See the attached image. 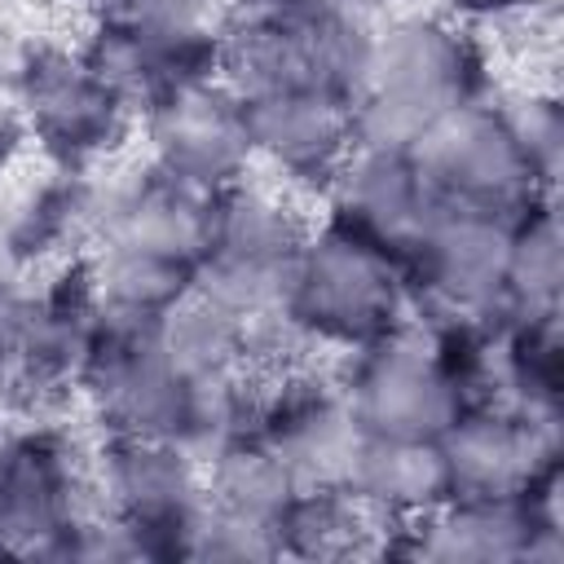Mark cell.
Here are the masks:
<instances>
[{"mask_svg": "<svg viewBox=\"0 0 564 564\" xmlns=\"http://www.w3.org/2000/svg\"><path fill=\"white\" fill-rule=\"evenodd\" d=\"M339 489H348L379 524L419 520L449 498L441 441H392L361 432L344 463Z\"/></svg>", "mask_w": 564, "mask_h": 564, "instance_id": "obj_19", "label": "cell"}, {"mask_svg": "<svg viewBox=\"0 0 564 564\" xmlns=\"http://www.w3.org/2000/svg\"><path fill=\"white\" fill-rule=\"evenodd\" d=\"M212 203L216 194L167 176L150 159L128 172H101L88 260L115 317L150 322L194 291L212 234Z\"/></svg>", "mask_w": 564, "mask_h": 564, "instance_id": "obj_1", "label": "cell"}, {"mask_svg": "<svg viewBox=\"0 0 564 564\" xmlns=\"http://www.w3.org/2000/svg\"><path fill=\"white\" fill-rule=\"evenodd\" d=\"M26 150H31V137L18 101V53H0V181L18 172Z\"/></svg>", "mask_w": 564, "mask_h": 564, "instance_id": "obj_22", "label": "cell"}, {"mask_svg": "<svg viewBox=\"0 0 564 564\" xmlns=\"http://www.w3.org/2000/svg\"><path fill=\"white\" fill-rule=\"evenodd\" d=\"M106 326L110 304L88 256L35 273V286L26 282L18 317L9 401H48L75 392Z\"/></svg>", "mask_w": 564, "mask_h": 564, "instance_id": "obj_11", "label": "cell"}, {"mask_svg": "<svg viewBox=\"0 0 564 564\" xmlns=\"http://www.w3.org/2000/svg\"><path fill=\"white\" fill-rule=\"evenodd\" d=\"M93 485L106 520L119 529L123 555H194L207 516V471L194 449L176 441L106 436L93 458Z\"/></svg>", "mask_w": 564, "mask_h": 564, "instance_id": "obj_9", "label": "cell"}, {"mask_svg": "<svg viewBox=\"0 0 564 564\" xmlns=\"http://www.w3.org/2000/svg\"><path fill=\"white\" fill-rule=\"evenodd\" d=\"M383 4H392V0H383Z\"/></svg>", "mask_w": 564, "mask_h": 564, "instance_id": "obj_26", "label": "cell"}, {"mask_svg": "<svg viewBox=\"0 0 564 564\" xmlns=\"http://www.w3.org/2000/svg\"><path fill=\"white\" fill-rule=\"evenodd\" d=\"M436 212L441 198L414 145H397V141H361L348 167L339 172L335 189L326 194V216L379 242L388 256H397V264L414 247V238L432 225Z\"/></svg>", "mask_w": 564, "mask_h": 564, "instance_id": "obj_18", "label": "cell"}, {"mask_svg": "<svg viewBox=\"0 0 564 564\" xmlns=\"http://www.w3.org/2000/svg\"><path fill=\"white\" fill-rule=\"evenodd\" d=\"M507 110H511V123H516V132L524 137L533 163L555 181V172H560V150H564V119H560L555 97H546V93L507 97Z\"/></svg>", "mask_w": 564, "mask_h": 564, "instance_id": "obj_21", "label": "cell"}, {"mask_svg": "<svg viewBox=\"0 0 564 564\" xmlns=\"http://www.w3.org/2000/svg\"><path fill=\"white\" fill-rule=\"evenodd\" d=\"M441 458L449 471V498L458 494H529L560 480L555 423L533 419L507 401L471 405L445 436Z\"/></svg>", "mask_w": 564, "mask_h": 564, "instance_id": "obj_17", "label": "cell"}, {"mask_svg": "<svg viewBox=\"0 0 564 564\" xmlns=\"http://www.w3.org/2000/svg\"><path fill=\"white\" fill-rule=\"evenodd\" d=\"M18 101L31 150L70 172H101L141 128L137 106L66 44L18 48Z\"/></svg>", "mask_w": 564, "mask_h": 564, "instance_id": "obj_7", "label": "cell"}, {"mask_svg": "<svg viewBox=\"0 0 564 564\" xmlns=\"http://www.w3.org/2000/svg\"><path fill=\"white\" fill-rule=\"evenodd\" d=\"M516 225L441 207L432 225L401 256V273L423 317L502 322L507 313V256Z\"/></svg>", "mask_w": 564, "mask_h": 564, "instance_id": "obj_13", "label": "cell"}, {"mask_svg": "<svg viewBox=\"0 0 564 564\" xmlns=\"http://www.w3.org/2000/svg\"><path fill=\"white\" fill-rule=\"evenodd\" d=\"M101 207V172H70L44 163L26 176H4L0 194V256L18 273H48L93 251Z\"/></svg>", "mask_w": 564, "mask_h": 564, "instance_id": "obj_16", "label": "cell"}, {"mask_svg": "<svg viewBox=\"0 0 564 564\" xmlns=\"http://www.w3.org/2000/svg\"><path fill=\"white\" fill-rule=\"evenodd\" d=\"M0 414H4V405H0Z\"/></svg>", "mask_w": 564, "mask_h": 564, "instance_id": "obj_25", "label": "cell"}, {"mask_svg": "<svg viewBox=\"0 0 564 564\" xmlns=\"http://www.w3.org/2000/svg\"><path fill=\"white\" fill-rule=\"evenodd\" d=\"M141 132L150 150L145 159L203 194H220L256 172L247 101L229 79H212L150 106L141 115Z\"/></svg>", "mask_w": 564, "mask_h": 564, "instance_id": "obj_14", "label": "cell"}, {"mask_svg": "<svg viewBox=\"0 0 564 564\" xmlns=\"http://www.w3.org/2000/svg\"><path fill=\"white\" fill-rule=\"evenodd\" d=\"M308 229V203L251 172L212 203V234L194 291L256 326L282 330L278 304Z\"/></svg>", "mask_w": 564, "mask_h": 564, "instance_id": "obj_5", "label": "cell"}, {"mask_svg": "<svg viewBox=\"0 0 564 564\" xmlns=\"http://www.w3.org/2000/svg\"><path fill=\"white\" fill-rule=\"evenodd\" d=\"M84 4H88L93 18H110V13H123V9H132L141 0H84Z\"/></svg>", "mask_w": 564, "mask_h": 564, "instance_id": "obj_24", "label": "cell"}, {"mask_svg": "<svg viewBox=\"0 0 564 564\" xmlns=\"http://www.w3.org/2000/svg\"><path fill=\"white\" fill-rule=\"evenodd\" d=\"M560 220L555 203L524 216L511 234L507 256V313L511 317H538L560 313Z\"/></svg>", "mask_w": 564, "mask_h": 564, "instance_id": "obj_20", "label": "cell"}, {"mask_svg": "<svg viewBox=\"0 0 564 564\" xmlns=\"http://www.w3.org/2000/svg\"><path fill=\"white\" fill-rule=\"evenodd\" d=\"M538 0H441V9L449 18H458L463 26L480 31V26H511V22H529Z\"/></svg>", "mask_w": 564, "mask_h": 564, "instance_id": "obj_23", "label": "cell"}, {"mask_svg": "<svg viewBox=\"0 0 564 564\" xmlns=\"http://www.w3.org/2000/svg\"><path fill=\"white\" fill-rule=\"evenodd\" d=\"M410 317L414 300L397 256L322 212L278 304L282 335L291 344H313L344 357L392 335Z\"/></svg>", "mask_w": 564, "mask_h": 564, "instance_id": "obj_4", "label": "cell"}, {"mask_svg": "<svg viewBox=\"0 0 564 564\" xmlns=\"http://www.w3.org/2000/svg\"><path fill=\"white\" fill-rule=\"evenodd\" d=\"M383 0H220L225 79L238 93L326 88L361 97Z\"/></svg>", "mask_w": 564, "mask_h": 564, "instance_id": "obj_2", "label": "cell"}, {"mask_svg": "<svg viewBox=\"0 0 564 564\" xmlns=\"http://www.w3.org/2000/svg\"><path fill=\"white\" fill-rule=\"evenodd\" d=\"M414 154L441 207L520 225L524 216L551 203L555 181L533 163L524 137L511 123L507 101H498L494 93L427 128L414 141Z\"/></svg>", "mask_w": 564, "mask_h": 564, "instance_id": "obj_8", "label": "cell"}, {"mask_svg": "<svg viewBox=\"0 0 564 564\" xmlns=\"http://www.w3.org/2000/svg\"><path fill=\"white\" fill-rule=\"evenodd\" d=\"M494 93L480 31L445 9H388L357 97L361 141L414 145L427 128Z\"/></svg>", "mask_w": 564, "mask_h": 564, "instance_id": "obj_3", "label": "cell"}, {"mask_svg": "<svg viewBox=\"0 0 564 564\" xmlns=\"http://www.w3.org/2000/svg\"><path fill=\"white\" fill-rule=\"evenodd\" d=\"M247 432H256L304 485H339L361 436L339 375H322L313 366L256 383Z\"/></svg>", "mask_w": 564, "mask_h": 564, "instance_id": "obj_15", "label": "cell"}, {"mask_svg": "<svg viewBox=\"0 0 564 564\" xmlns=\"http://www.w3.org/2000/svg\"><path fill=\"white\" fill-rule=\"evenodd\" d=\"M79 48L137 115L185 88L225 79V26L216 0H141L123 13L93 18Z\"/></svg>", "mask_w": 564, "mask_h": 564, "instance_id": "obj_6", "label": "cell"}, {"mask_svg": "<svg viewBox=\"0 0 564 564\" xmlns=\"http://www.w3.org/2000/svg\"><path fill=\"white\" fill-rule=\"evenodd\" d=\"M256 172L286 194L313 203L335 189L352 150L361 145L357 101L326 88H278L242 93Z\"/></svg>", "mask_w": 564, "mask_h": 564, "instance_id": "obj_12", "label": "cell"}, {"mask_svg": "<svg viewBox=\"0 0 564 564\" xmlns=\"http://www.w3.org/2000/svg\"><path fill=\"white\" fill-rule=\"evenodd\" d=\"M93 502V463L70 432L53 423L0 432V555H75Z\"/></svg>", "mask_w": 564, "mask_h": 564, "instance_id": "obj_10", "label": "cell"}]
</instances>
